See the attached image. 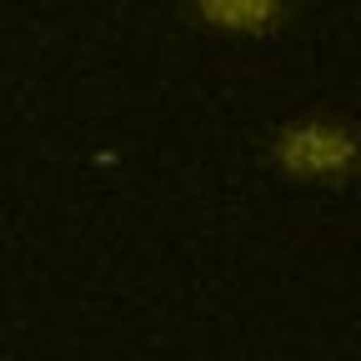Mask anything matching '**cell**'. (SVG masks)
I'll return each mask as SVG.
<instances>
[{"label": "cell", "instance_id": "2", "mask_svg": "<svg viewBox=\"0 0 361 361\" xmlns=\"http://www.w3.org/2000/svg\"><path fill=\"white\" fill-rule=\"evenodd\" d=\"M180 16L201 35L256 45V40H276L296 20V0H180Z\"/></svg>", "mask_w": 361, "mask_h": 361}, {"label": "cell", "instance_id": "1", "mask_svg": "<svg viewBox=\"0 0 361 361\" xmlns=\"http://www.w3.org/2000/svg\"><path fill=\"white\" fill-rule=\"evenodd\" d=\"M266 166L301 191H346L361 180V121L336 106H306L271 126Z\"/></svg>", "mask_w": 361, "mask_h": 361}]
</instances>
